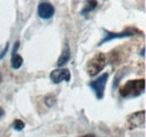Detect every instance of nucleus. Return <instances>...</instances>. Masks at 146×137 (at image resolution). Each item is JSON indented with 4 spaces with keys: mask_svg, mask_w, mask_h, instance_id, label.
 I'll return each mask as SVG.
<instances>
[{
    "mask_svg": "<svg viewBox=\"0 0 146 137\" xmlns=\"http://www.w3.org/2000/svg\"><path fill=\"white\" fill-rule=\"evenodd\" d=\"M70 55H71L70 49H69L68 45H65L64 50H63L61 56H60V59H58V61H57V65H58V67H62V65L66 64V63L69 62V60H70Z\"/></svg>",
    "mask_w": 146,
    "mask_h": 137,
    "instance_id": "1a4fd4ad",
    "label": "nucleus"
},
{
    "mask_svg": "<svg viewBox=\"0 0 146 137\" xmlns=\"http://www.w3.org/2000/svg\"><path fill=\"white\" fill-rule=\"evenodd\" d=\"M50 78H51V81L53 83L58 84L63 81L69 82L71 80V73L68 68H56V70L51 72Z\"/></svg>",
    "mask_w": 146,
    "mask_h": 137,
    "instance_id": "20e7f679",
    "label": "nucleus"
},
{
    "mask_svg": "<svg viewBox=\"0 0 146 137\" xmlns=\"http://www.w3.org/2000/svg\"><path fill=\"white\" fill-rule=\"evenodd\" d=\"M105 33H106V37L100 42L99 45H101V44H104V43H106V42H109V41H111V39L124 38V37H130V36H133V35L138 34L139 32L136 31V29H134V28H127V29H125L124 32H120V33H112V32H108V31L105 29Z\"/></svg>",
    "mask_w": 146,
    "mask_h": 137,
    "instance_id": "39448f33",
    "label": "nucleus"
},
{
    "mask_svg": "<svg viewBox=\"0 0 146 137\" xmlns=\"http://www.w3.org/2000/svg\"><path fill=\"white\" fill-rule=\"evenodd\" d=\"M144 122H145V111L144 110L134 112L130 116H128L127 118V125L130 129L137 128V127L142 126Z\"/></svg>",
    "mask_w": 146,
    "mask_h": 137,
    "instance_id": "423d86ee",
    "label": "nucleus"
},
{
    "mask_svg": "<svg viewBox=\"0 0 146 137\" xmlns=\"http://www.w3.org/2000/svg\"><path fill=\"white\" fill-rule=\"evenodd\" d=\"M108 78H109V74H108V73H105V74L100 75L99 78H97L94 81H91V82H90V88L94 91L96 97H97L98 99H102V98H104L105 88H106V83H107Z\"/></svg>",
    "mask_w": 146,
    "mask_h": 137,
    "instance_id": "7ed1b4c3",
    "label": "nucleus"
},
{
    "mask_svg": "<svg viewBox=\"0 0 146 137\" xmlns=\"http://www.w3.org/2000/svg\"><path fill=\"white\" fill-rule=\"evenodd\" d=\"M37 13H38V16L43 19H50L54 15V7L50 3V2H46V1H43L38 5V8H37Z\"/></svg>",
    "mask_w": 146,
    "mask_h": 137,
    "instance_id": "0eeeda50",
    "label": "nucleus"
},
{
    "mask_svg": "<svg viewBox=\"0 0 146 137\" xmlns=\"http://www.w3.org/2000/svg\"><path fill=\"white\" fill-rule=\"evenodd\" d=\"M0 82H1V74H0Z\"/></svg>",
    "mask_w": 146,
    "mask_h": 137,
    "instance_id": "2eb2a0df",
    "label": "nucleus"
},
{
    "mask_svg": "<svg viewBox=\"0 0 146 137\" xmlns=\"http://www.w3.org/2000/svg\"><path fill=\"white\" fill-rule=\"evenodd\" d=\"M82 137H94V136H92V135H87V136H82Z\"/></svg>",
    "mask_w": 146,
    "mask_h": 137,
    "instance_id": "4468645a",
    "label": "nucleus"
},
{
    "mask_svg": "<svg viewBox=\"0 0 146 137\" xmlns=\"http://www.w3.org/2000/svg\"><path fill=\"white\" fill-rule=\"evenodd\" d=\"M107 64V57L104 53H97L93 55V57L89 60L87 63V72L90 76L97 75L99 72H101Z\"/></svg>",
    "mask_w": 146,
    "mask_h": 137,
    "instance_id": "f03ea898",
    "label": "nucleus"
},
{
    "mask_svg": "<svg viewBox=\"0 0 146 137\" xmlns=\"http://www.w3.org/2000/svg\"><path fill=\"white\" fill-rule=\"evenodd\" d=\"M145 90V80L144 79H137L126 82L120 88L119 93L123 98H134L139 94H142Z\"/></svg>",
    "mask_w": 146,
    "mask_h": 137,
    "instance_id": "f257e3e1",
    "label": "nucleus"
},
{
    "mask_svg": "<svg viewBox=\"0 0 146 137\" xmlns=\"http://www.w3.org/2000/svg\"><path fill=\"white\" fill-rule=\"evenodd\" d=\"M97 5H98V2H97L96 0H89V1H87V5H86V7L82 9L81 14H82V15L89 14L90 11H92V10L97 7Z\"/></svg>",
    "mask_w": 146,
    "mask_h": 137,
    "instance_id": "9d476101",
    "label": "nucleus"
},
{
    "mask_svg": "<svg viewBox=\"0 0 146 137\" xmlns=\"http://www.w3.org/2000/svg\"><path fill=\"white\" fill-rule=\"evenodd\" d=\"M3 114H5V111H3V109L0 107V117H2V116H3Z\"/></svg>",
    "mask_w": 146,
    "mask_h": 137,
    "instance_id": "ddd939ff",
    "label": "nucleus"
},
{
    "mask_svg": "<svg viewBox=\"0 0 146 137\" xmlns=\"http://www.w3.org/2000/svg\"><path fill=\"white\" fill-rule=\"evenodd\" d=\"M19 46V42L16 43V46L14 49V53H13V57H11V68H19L23 64V57L17 53V50H18Z\"/></svg>",
    "mask_w": 146,
    "mask_h": 137,
    "instance_id": "6e6552de",
    "label": "nucleus"
},
{
    "mask_svg": "<svg viewBox=\"0 0 146 137\" xmlns=\"http://www.w3.org/2000/svg\"><path fill=\"white\" fill-rule=\"evenodd\" d=\"M7 51H8V44L6 45V47H5V50H3V52L0 54V59H2L3 57V55H5V53H7Z\"/></svg>",
    "mask_w": 146,
    "mask_h": 137,
    "instance_id": "f8f14e48",
    "label": "nucleus"
},
{
    "mask_svg": "<svg viewBox=\"0 0 146 137\" xmlns=\"http://www.w3.org/2000/svg\"><path fill=\"white\" fill-rule=\"evenodd\" d=\"M25 127V124H24V121H21V120H15V122H14V128L16 129V130H21L23 128Z\"/></svg>",
    "mask_w": 146,
    "mask_h": 137,
    "instance_id": "9b49d317",
    "label": "nucleus"
}]
</instances>
